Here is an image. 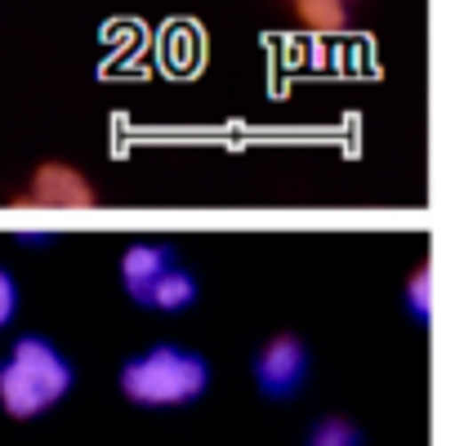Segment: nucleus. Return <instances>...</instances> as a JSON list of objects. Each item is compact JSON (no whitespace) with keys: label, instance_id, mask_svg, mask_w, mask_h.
<instances>
[{"label":"nucleus","instance_id":"3","mask_svg":"<svg viewBox=\"0 0 455 446\" xmlns=\"http://www.w3.org/2000/svg\"><path fill=\"white\" fill-rule=\"evenodd\" d=\"M251 375H255V388L264 402H295L313 375V353L295 331H277L259 344Z\"/></svg>","mask_w":455,"mask_h":446},{"label":"nucleus","instance_id":"5","mask_svg":"<svg viewBox=\"0 0 455 446\" xmlns=\"http://www.w3.org/2000/svg\"><path fill=\"white\" fill-rule=\"evenodd\" d=\"M170 264H179V255H174L170 246H161V242H134V246H125V251H121V264H116L121 291H125L134 304H143V295L156 286V277H161Z\"/></svg>","mask_w":455,"mask_h":446},{"label":"nucleus","instance_id":"10","mask_svg":"<svg viewBox=\"0 0 455 446\" xmlns=\"http://www.w3.org/2000/svg\"><path fill=\"white\" fill-rule=\"evenodd\" d=\"M14 317H19V282L5 264H0V331H5Z\"/></svg>","mask_w":455,"mask_h":446},{"label":"nucleus","instance_id":"1","mask_svg":"<svg viewBox=\"0 0 455 446\" xmlns=\"http://www.w3.org/2000/svg\"><path fill=\"white\" fill-rule=\"evenodd\" d=\"M214 384V366L205 362V353L188 348V344H148L143 353L125 357L116 370V388L125 402L148 406V410H170V406H192L210 393Z\"/></svg>","mask_w":455,"mask_h":446},{"label":"nucleus","instance_id":"6","mask_svg":"<svg viewBox=\"0 0 455 446\" xmlns=\"http://www.w3.org/2000/svg\"><path fill=\"white\" fill-rule=\"evenodd\" d=\"M196 277H192V268H183V264H170L161 277H156V286L143 295V308H152V313H183V308H192L196 304Z\"/></svg>","mask_w":455,"mask_h":446},{"label":"nucleus","instance_id":"9","mask_svg":"<svg viewBox=\"0 0 455 446\" xmlns=\"http://www.w3.org/2000/svg\"><path fill=\"white\" fill-rule=\"evenodd\" d=\"M402 304H406V317L411 322H419V326L428 322V313H433V264L428 259L411 268L406 291H402Z\"/></svg>","mask_w":455,"mask_h":446},{"label":"nucleus","instance_id":"7","mask_svg":"<svg viewBox=\"0 0 455 446\" xmlns=\"http://www.w3.org/2000/svg\"><path fill=\"white\" fill-rule=\"evenodd\" d=\"M295 23L313 36H335L348 28V5L353 0H286Z\"/></svg>","mask_w":455,"mask_h":446},{"label":"nucleus","instance_id":"2","mask_svg":"<svg viewBox=\"0 0 455 446\" xmlns=\"http://www.w3.org/2000/svg\"><path fill=\"white\" fill-rule=\"evenodd\" d=\"M72 388L76 366L50 335H19L0 357V410L14 419H41Z\"/></svg>","mask_w":455,"mask_h":446},{"label":"nucleus","instance_id":"4","mask_svg":"<svg viewBox=\"0 0 455 446\" xmlns=\"http://www.w3.org/2000/svg\"><path fill=\"white\" fill-rule=\"evenodd\" d=\"M14 201L36 205V210H90V205H99V187L72 161H41Z\"/></svg>","mask_w":455,"mask_h":446},{"label":"nucleus","instance_id":"8","mask_svg":"<svg viewBox=\"0 0 455 446\" xmlns=\"http://www.w3.org/2000/svg\"><path fill=\"white\" fill-rule=\"evenodd\" d=\"M304 446H366V433H362V424L348 419V415H322V419L308 428Z\"/></svg>","mask_w":455,"mask_h":446}]
</instances>
